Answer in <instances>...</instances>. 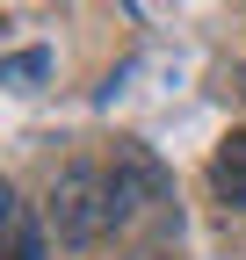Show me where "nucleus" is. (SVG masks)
<instances>
[{"mask_svg":"<svg viewBox=\"0 0 246 260\" xmlns=\"http://www.w3.org/2000/svg\"><path fill=\"white\" fill-rule=\"evenodd\" d=\"M174 174L152 159L138 138H123L109 159V232L138 239V232H174Z\"/></svg>","mask_w":246,"mask_h":260,"instance_id":"nucleus-1","label":"nucleus"},{"mask_svg":"<svg viewBox=\"0 0 246 260\" xmlns=\"http://www.w3.org/2000/svg\"><path fill=\"white\" fill-rule=\"evenodd\" d=\"M44 232L66 253H87L95 239H109V167H87V159L58 167L44 195Z\"/></svg>","mask_w":246,"mask_h":260,"instance_id":"nucleus-2","label":"nucleus"},{"mask_svg":"<svg viewBox=\"0 0 246 260\" xmlns=\"http://www.w3.org/2000/svg\"><path fill=\"white\" fill-rule=\"evenodd\" d=\"M210 195L246 217V130H232V138L210 152Z\"/></svg>","mask_w":246,"mask_h":260,"instance_id":"nucleus-3","label":"nucleus"},{"mask_svg":"<svg viewBox=\"0 0 246 260\" xmlns=\"http://www.w3.org/2000/svg\"><path fill=\"white\" fill-rule=\"evenodd\" d=\"M51 51L44 44H29V51H8V58H0V87H15V94H29V87H37V80H51Z\"/></svg>","mask_w":246,"mask_h":260,"instance_id":"nucleus-4","label":"nucleus"}]
</instances>
